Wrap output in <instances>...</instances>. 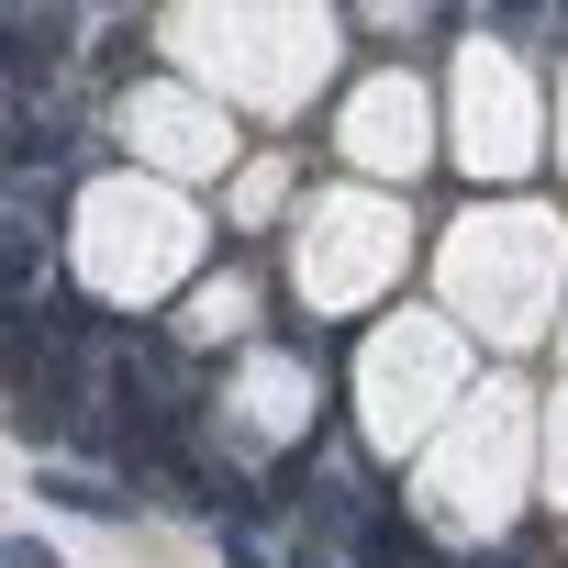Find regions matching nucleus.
Wrapping results in <instances>:
<instances>
[{
    "mask_svg": "<svg viewBox=\"0 0 568 568\" xmlns=\"http://www.w3.org/2000/svg\"><path fill=\"white\" fill-rule=\"evenodd\" d=\"M45 501H68V513H123V490H101L90 468H45Z\"/></svg>",
    "mask_w": 568,
    "mask_h": 568,
    "instance_id": "2",
    "label": "nucleus"
},
{
    "mask_svg": "<svg viewBox=\"0 0 568 568\" xmlns=\"http://www.w3.org/2000/svg\"><path fill=\"white\" fill-rule=\"evenodd\" d=\"M12 568H57V557H45V546H34V535H23V546H12Z\"/></svg>",
    "mask_w": 568,
    "mask_h": 568,
    "instance_id": "3",
    "label": "nucleus"
},
{
    "mask_svg": "<svg viewBox=\"0 0 568 568\" xmlns=\"http://www.w3.org/2000/svg\"><path fill=\"white\" fill-rule=\"evenodd\" d=\"M68 12H12V101H34V68H57L68 57Z\"/></svg>",
    "mask_w": 568,
    "mask_h": 568,
    "instance_id": "1",
    "label": "nucleus"
},
{
    "mask_svg": "<svg viewBox=\"0 0 568 568\" xmlns=\"http://www.w3.org/2000/svg\"><path fill=\"white\" fill-rule=\"evenodd\" d=\"M291 568H324V557H313V546H302V557H291Z\"/></svg>",
    "mask_w": 568,
    "mask_h": 568,
    "instance_id": "4",
    "label": "nucleus"
}]
</instances>
